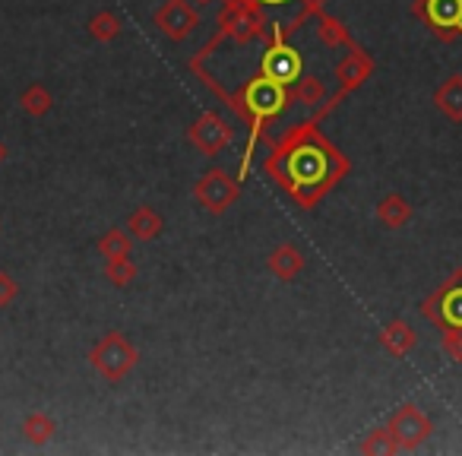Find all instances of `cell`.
<instances>
[{
	"mask_svg": "<svg viewBox=\"0 0 462 456\" xmlns=\"http://www.w3.org/2000/svg\"><path fill=\"white\" fill-rule=\"evenodd\" d=\"M411 10L440 42L462 39V0H415Z\"/></svg>",
	"mask_w": 462,
	"mask_h": 456,
	"instance_id": "obj_5",
	"label": "cell"
},
{
	"mask_svg": "<svg viewBox=\"0 0 462 456\" xmlns=\"http://www.w3.org/2000/svg\"><path fill=\"white\" fill-rule=\"evenodd\" d=\"M386 428H390L393 437H396L399 453H405V450H418L430 434H434V422H430V415L424 409H418L415 403L399 405V409L390 415V422H386Z\"/></svg>",
	"mask_w": 462,
	"mask_h": 456,
	"instance_id": "obj_7",
	"label": "cell"
},
{
	"mask_svg": "<svg viewBox=\"0 0 462 456\" xmlns=\"http://www.w3.org/2000/svg\"><path fill=\"white\" fill-rule=\"evenodd\" d=\"M260 4H270V7H276V4H289V0H260Z\"/></svg>",
	"mask_w": 462,
	"mask_h": 456,
	"instance_id": "obj_29",
	"label": "cell"
},
{
	"mask_svg": "<svg viewBox=\"0 0 462 456\" xmlns=\"http://www.w3.org/2000/svg\"><path fill=\"white\" fill-rule=\"evenodd\" d=\"M361 453H367V456H390V453H399V443H396V437H393V431L386 428H374L371 434H365V441H361Z\"/></svg>",
	"mask_w": 462,
	"mask_h": 456,
	"instance_id": "obj_23",
	"label": "cell"
},
{
	"mask_svg": "<svg viewBox=\"0 0 462 456\" xmlns=\"http://www.w3.org/2000/svg\"><path fill=\"white\" fill-rule=\"evenodd\" d=\"M301 73H304L301 54L291 45H282V42H273V45L266 48L263 60H260V77L273 79V83L291 86Z\"/></svg>",
	"mask_w": 462,
	"mask_h": 456,
	"instance_id": "obj_11",
	"label": "cell"
},
{
	"mask_svg": "<svg viewBox=\"0 0 462 456\" xmlns=\"http://www.w3.org/2000/svg\"><path fill=\"white\" fill-rule=\"evenodd\" d=\"M411 216H415V209H411V203L402 197V193H386V197L377 203V219L386 225V228H393V232L405 228V225L411 222Z\"/></svg>",
	"mask_w": 462,
	"mask_h": 456,
	"instance_id": "obj_17",
	"label": "cell"
},
{
	"mask_svg": "<svg viewBox=\"0 0 462 456\" xmlns=\"http://www.w3.org/2000/svg\"><path fill=\"white\" fill-rule=\"evenodd\" d=\"M127 228H130V238L152 241L165 232V219H162L152 206H136V209L127 216Z\"/></svg>",
	"mask_w": 462,
	"mask_h": 456,
	"instance_id": "obj_16",
	"label": "cell"
},
{
	"mask_svg": "<svg viewBox=\"0 0 462 456\" xmlns=\"http://www.w3.org/2000/svg\"><path fill=\"white\" fill-rule=\"evenodd\" d=\"M241 197V181L231 178L225 168H209L206 174H199L193 184V200L197 206H203L212 216H225L231 206L238 203Z\"/></svg>",
	"mask_w": 462,
	"mask_h": 456,
	"instance_id": "obj_4",
	"label": "cell"
},
{
	"mask_svg": "<svg viewBox=\"0 0 462 456\" xmlns=\"http://www.w3.org/2000/svg\"><path fill=\"white\" fill-rule=\"evenodd\" d=\"M443 355H447L449 361H459L462 365V327H447L443 330Z\"/></svg>",
	"mask_w": 462,
	"mask_h": 456,
	"instance_id": "obj_26",
	"label": "cell"
},
{
	"mask_svg": "<svg viewBox=\"0 0 462 456\" xmlns=\"http://www.w3.org/2000/svg\"><path fill=\"white\" fill-rule=\"evenodd\" d=\"M136 361H140L136 346L124 333H117V330L105 333L102 340L89 349V365L96 368L98 377H105L108 384H121L136 368Z\"/></svg>",
	"mask_w": 462,
	"mask_h": 456,
	"instance_id": "obj_2",
	"label": "cell"
},
{
	"mask_svg": "<svg viewBox=\"0 0 462 456\" xmlns=\"http://www.w3.org/2000/svg\"><path fill=\"white\" fill-rule=\"evenodd\" d=\"M155 29H162V35L171 42H184L193 29L199 26V14L190 0H165L159 10L152 14Z\"/></svg>",
	"mask_w": 462,
	"mask_h": 456,
	"instance_id": "obj_10",
	"label": "cell"
},
{
	"mask_svg": "<svg viewBox=\"0 0 462 456\" xmlns=\"http://www.w3.org/2000/svg\"><path fill=\"white\" fill-rule=\"evenodd\" d=\"M225 35L238 45H247L254 42L260 33H263V10H260V0H228L218 16Z\"/></svg>",
	"mask_w": 462,
	"mask_h": 456,
	"instance_id": "obj_6",
	"label": "cell"
},
{
	"mask_svg": "<svg viewBox=\"0 0 462 456\" xmlns=\"http://www.w3.org/2000/svg\"><path fill=\"white\" fill-rule=\"evenodd\" d=\"M58 434V422H54L48 412H32V415L23 422V437L35 447H45L51 437Z\"/></svg>",
	"mask_w": 462,
	"mask_h": 456,
	"instance_id": "obj_18",
	"label": "cell"
},
{
	"mask_svg": "<svg viewBox=\"0 0 462 456\" xmlns=\"http://www.w3.org/2000/svg\"><path fill=\"white\" fill-rule=\"evenodd\" d=\"M289 102H291L289 86L273 83V79H266V77L251 79L238 96V108L245 111L247 117H254V121H266V117L282 115Z\"/></svg>",
	"mask_w": 462,
	"mask_h": 456,
	"instance_id": "obj_3",
	"label": "cell"
},
{
	"mask_svg": "<svg viewBox=\"0 0 462 456\" xmlns=\"http://www.w3.org/2000/svg\"><path fill=\"white\" fill-rule=\"evenodd\" d=\"M266 266H270V273L279 279V283H295V279L304 273L301 247H298V245H279L276 251L270 254Z\"/></svg>",
	"mask_w": 462,
	"mask_h": 456,
	"instance_id": "obj_13",
	"label": "cell"
},
{
	"mask_svg": "<svg viewBox=\"0 0 462 456\" xmlns=\"http://www.w3.org/2000/svg\"><path fill=\"white\" fill-rule=\"evenodd\" d=\"M20 108L26 111L29 117H45L48 111L54 108V98H51V92H48V86L32 83V86H29V89H23V96H20Z\"/></svg>",
	"mask_w": 462,
	"mask_h": 456,
	"instance_id": "obj_21",
	"label": "cell"
},
{
	"mask_svg": "<svg viewBox=\"0 0 462 456\" xmlns=\"http://www.w3.org/2000/svg\"><path fill=\"white\" fill-rule=\"evenodd\" d=\"M231 136H235L231 124L225 121L222 115H216V111H203V115L187 127V140L203 155H218L231 143Z\"/></svg>",
	"mask_w": 462,
	"mask_h": 456,
	"instance_id": "obj_9",
	"label": "cell"
},
{
	"mask_svg": "<svg viewBox=\"0 0 462 456\" xmlns=\"http://www.w3.org/2000/svg\"><path fill=\"white\" fill-rule=\"evenodd\" d=\"M291 102H298V105H308V108H314V105H320L323 98H327V86H323V79H317V77H298L295 83H291Z\"/></svg>",
	"mask_w": 462,
	"mask_h": 456,
	"instance_id": "obj_19",
	"label": "cell"
},
{
	"mask_svg": "<svg viewBox=\"0 0 462 456\" xmlns=\"http://www.w3.org/2000/svg\"><path fill=\"white\" fill-rule=\"evenodd\" d=\"M105 279H108L111 285H117V289H127L136 279V264L130 257L105 260Z\"/></svg>",
	"mask_w": 462,
	"mask_h": 456,
	"instance_id": "obj_24",
	"label": "cell"
},
{
	"mask_svg": "<svg viewBox=\"0 0 462 456\" xmlns=\"http://www.w3.org/2000/svg\"><path fill=\"white\" fill-rule=\"evenodd\" d=\"M421 314L440 330L462 327V270L421 304Z\"/></svg>",
	"mask_w": 462,
	"mask_h": 456,
	"instance_id": "obj_8",
	"label": "cell"
},
{
	"mask_svg": "<svg viewBox=\"0 0 462 456\" xmlns=\"http://www.w3.org/2000/svg\"><path fill=\"white\" fill-rule=\"evenodd\" d=\"M317 33H320L323 45L327 48H339L348 42V33L346 26H342L339 20H333V16H320V23H317Z\"/></svg>",
	"mask_w": 462,
	"mask_h": 456,
	"instance_id": "obj_25",
	"label": "cell"
},
{
	"mask_svg": "<svg viewBox=\"0 0 462 456\" xmlns=\"http://www.w3.org/2000/svg\"><path fill=\"white\" fill-rule=\"evenodd\" d=\"M86 29H89L92 39L102 42V45H105V42H115L117 35L124 33V23H121V16H117L115 10H98V14L89 20V26H86Z\"/></svg>",
	"mask_w": 462,
	"mask_h": 456,
	"instance_id": "obj_20",
	"label": "cell"
},
{
	"mask_svg": "<svg viewBox=\"0 0 462 456\" xmlns=\"http://www.w3.org/2000/svg\"><path fill=\"white\" fill-rule=\"evenodd\" d=\"M371 73H374V60L367 58L361 48H352V51L339 60V67H336V79H339L342 92L358 89L365 79H371Z\"/></svg>",
	"mask_w": 462,
	"mask_h": 456,
	"instance_id": "obj_12",
	"label": "cell"
},
{
	"mask_svg": "<svg viewBox=\"0 0 462 456\" xmlns=\"http://www.w3.org/2000/svg\"><path fill=\"white\" fill-rule=\"evenodd\" d=\"M130 251H134V238H130L127 232H121V228H108V232L98 238V254H102L105 260L130 257Z\"/></svg>",
	"mask_w": 462,
	"mask_h": 456,
	"instance_id": "obj_22",
	"label": "cell"
},
{
	"mask_svg": "<svg viewBox=\"0 0 462 456\" xmlns=\"http://www.w3.org/2000/svg\"><path fill=\"white\" fill-rule=\"evenodd\" d=\"M193 4H216V0H193Z\"/></svg>",
	"mask_w": 462,
	"mask_h": 456,
	"instance_id": "obj_30",
	"label": "cell"
},
{
	"mask_svg": "<svg viewBox=\"0 0 462 456\" xmlns=\"http://www.w3.org/2000/svg\"><path fill=\"white\" fill-rule=\"evenodd\" d=\"M4 159H7V143L0 140V165H4Z\"/></svg>",
	"mask_w": 462,
	"mask_h": 456,
	"instance_id": "obj_28",
	"label": "cell"
},
{
	"mask_svg": "<svg viewBox=\"0 0 462 456\" xmlns=\"http://www.w3.org/2000/svg\"><path fill=\"white\" fill-rule=\"evenodd\" d=\"M434 105L440 108V115L453 124H462V73L447 77L434 92Z\"/></svg>",
	"mask_w": 462,
	"mask_h": 456,
	"instance_id": "obj_14",
	"label": "cell"
},
{
	"mask_svg": "<svg viewBox=\"0 0 462 456\" xmlns=\"http://www.w3.org/2000/svg\"><path fill=\"white\" fill-rule=\"evenodd\" d=\"M16 298H20V283L10 273L0 270V308H10Z\"/></svg>",
	"mask_w": 462,
	"mask_h": 456,
	"instance_id": "obj_27",
	"label": "cell"
},
{
	"mask_svg": "<svg viewBox=\"0 0 462 456\" xmlns=\"http://www.w3.org/2000/svg\"><path fill=\"white\" fill-rule=\"evenodd\" d=\"M380 346H383L393 358H405V355L418 346V336L405 321H390L383 330H380Z\"/></svg>",
	"mask_w": 462,
	"mask_h": 456,
	"instance_id": "obj_15",
	"label": "cell"
},
{
	"mask_svg": "<svg viewBox=\"0 0 462 456\" xmlns=\"http://www.w3.org/2000/svg\"><path fill=\"white\" fill-rule=\"evenodd\" d=\"M336 162H342L339 153L329 149L320 136L308 134V143L295 140L285 146V181L279 184H285L304 206H310L342 174L333 172Z\"/></svg>",
	"mask_w": 462,
	"mask_h": 456,
	"instance_id": "obj_1",
	"label": "cell"
}]
</instances>
